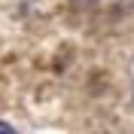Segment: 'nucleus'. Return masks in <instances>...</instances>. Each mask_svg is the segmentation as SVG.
Wrapping results in <instances>:
<instances>
[{
    "label": "nucleus",
    "mask_w": 134,
    "mask_h": 134,
    "mask_svg": "<svg viewBox=\"0 0 134 134\" xmlns=\"http://www.w3.org/2000/svg\"><path fill=\"white\" fill-rule=\"evenodd\" d=\"M0 134H18V131L9 125V122H0Z\"/></svg>",
    "instance_id": "f257e3e1"
}]
</instances>
